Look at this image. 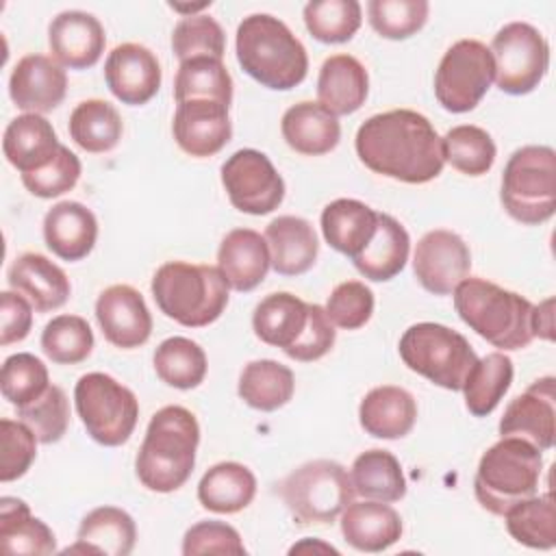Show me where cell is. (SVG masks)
I'll use <instances>...</instances> for the list:
<instances>
[{
    "label": "cell",
    "mask_w": 556,
    "mask_h": 556,
    "mask_svg": "<svg viewBox=\"0 0 556 556\" xmlns=\"http://www.w3.org/2000/svg\"><path fill=\"white\" fill-rule=\"evenodd\" d=\"M152 295L169 319L187 328H202L226 311L228 282L213 265L169 261L152 276Z\"/></svg>",
    "instance_id": "5"
},
{
    "label": "cell",
    "mask_w": 556,
    "mask_h": 556,
    "mask_svg": "<svg viewBox=\"0 0 556 556\" xmlns=\"http://www.w3.org/2000/svg\"><path fill=\"white\" fill-rule=\"evenodd\" d=\"M67 91L65 70L46 54L22 56L9 78L13 104L26 113H48L56 109Z\"/></svg>",
    "instance_id": "19"
},
{
    "label": "cell",
    "mask_w": 556,
    "mask_h": 556,
    "mask_svg": "<svg viewBox=\"0 0 556 556\" xmlns=\"http://www.w3.org/2000/svg\"><path fill=\"white\" fill-rule=\"evenodd\" d=\"M369 76L365 65L352 54H332L317 76V102L332 115H350L365 104Z\"/></svg>",
    "instance_id": "29"
},
{
    "label": "cell",
    "mask_w": 556,
    "mask_h": 556,
    "mask_svg": "<svg viewBox=\"0 0 556 556\" xmlns=\"http://www.w3.org/2000/svg\"><path fill=\"white\" fill-rule=\"evenodd\" d=\"M471 252L452 230H428L415 248L413 271L419 285L434 295H450L469 276Z\"/></svg>",
    "instance_id": "14"
},
{
    "label": "cell",
    "mask_w": 556,
    "mask_h": 556,
    "mask_svg": "<svg viewBox=\"0 0 556 556\" xmlns=\"http://www.w3.org/2000/svg\"><path fill=\"white\" fill-rule=\"evenodd\" d=\"M308 326V302L289 291L269 293L252 313L254 334L285 354L302 339Z\"/></svg>",
    "instance_id": "31"
},
{
    "label": "cell",
    "mask_w": 556,
    "mask_h": 556,
    "mask_svg": "<svg viewBox=\"0 0 556 556\" xmlns=\"http://www.w3.org/2000/svg\"><path fill=\"white\" fill-rule=\"evenodd\" d=\"M502 437H519L536 450H552L556 439V389L554 378L534 380L521 395L510 400L502 419Z\"/></svg>",
    "instance_id": "15"
},
{
    "label": "cell",
    "mask_w": 556,
    "mask_h": 556,
    "mask_svg": "<svg viewBox=\"0 0 556 556\" xmlns=\"http://www.w3.org/2000/svg\"><path fill=\"white\" fill-rule=\"evenodd\" d=\"M17 419L33 430L39 443L50 445L61 441L70 426V402L65 391L50 384L37 400L17 408Z\"/></svg>",
    "instance_id": "46"
},
{
    "label": "cell",
    "mask_w": 556,
    "mask_h": 556,
    "mask_svg": "<svg viewBox=\"0 0 556 556\" xmlns=\"http://www.w3.org/2000/svg\"><path fill=\"white\" fill-rule=\"evenodd\" d=\"M256 495L254 473L235 460L213 465L198 484V500L206 510L232 515L252 504Z\"/></svg>",
    "instance_id": "35"
},
{
    "label": "cell",
    "mask_w": 556,
    "mask_h": 556,
    "mask_svg": "<svg viewBox=\"0 0 556 556\" xmlns=\"http://www.w3.org/2000/svg\"><path fill=\"white\" fill-rule=\"evenodd\" d=\"M454 293L458 317L500 350H521L532 339L534 304L484 278H465Z\"/></svg>",
    "instance_id": "4"
},
{
    "label": "cell",
    "mask_w": 556,
    "mask_h": 556,
    "mask_svg": "<svg viewBox=\"0 0 556 556\" xmlns=\"http://www.w3.org/2000/svg\"><path fill=\"white\" fill-rule=\"evenodd\" d=\"M67 128L74 143L91 154L111 152L124 132L117 109L100 98L78 102L70 115Z\"/></svg>",
    "instance_id": "38"
},
{
    "label": "cell",
    "mask_w": 556,
    "mask_h": 556,
    "mask_svg": "<svg viewBox=\"0 0 556 556\" xmlns=\"http://www.w3.org/2000/svg\"><path fill=\"white\" fill-rule=\"evenodd\" d=\"M543 456L519 437H502L480 458L473 493L484 510L504 517L515 504L536 495Z\"/></svg>",
    "instance_id": "6"
},
{
    "label": "cell",
    "mask_w": 556,
    "mask_h": 556,
    "mask_svg": "<svg viewBox=\"0 0 556 556\" xmlns=\"http://www.w3.org/2000/svg\"><path fill=\"white\" fill-rule=\"evenodd\" d=\"M378 213L361 200L339 198L321 211V232L330 248L354 258L371 241Z\"/></svg>",
    "instance_id": "32"
},
{
    "label": "cell",
    "mask_w": 556,
    "mask_h": 556,
    "mask_svg": "<svg viewBox=\"0 0 556 556\" xmlns=\"http://www.w3.org/2000/svg\"><path fill=\"white\" fill-rule=\"evenodd\" d=\"M50 387L48 369L41 358L28 352L11 354L0 374V389L4 400H9L13 406H26L33 400H37L46 389Z\"/></svg>",
    "instance_id": "48"
},
{
    "label": "cell",
    "mask_w": 556,
    "mask_h": 556,
    "mask_svg": "<svg viewBox=\"0 0 556 556\" xmlns=\"http://www.w3.org/2000/svg\"><path fill=\"white\" fill-rule=\"evenodd\" d=\"M80 178V161L78 156L61 143L56 156L41 169L22 174L24 187L37 198H59L65 191H72Z\"/></svg>",
    "instance_id": "51"
},
{
    "label": "cell",
    "mask_w": 556,
    "mask_h": 556,
    "mask_svg": "<svg viewBox=\"0 0 556 556\" xmlns=\"http://www.w3.org/2000/svg\"><path fill=\"white\" fill-rule=\"evenodd\" d=\"M172 50L182 61L198 56L222 59L226 52V35L211 15H185L172 33Z\"/></svg>",
    "instance_id": "47"
},
{
    "label": "cell",
    "mask_w": 556,
    "mask_h": 556,
    "mask_svg": "<svg viewBox=\"0 0 556 556\" xmlns=\"http://www.w3.org/2000/svg\"><path fill=\"white\" fill-rule=\"evenodd\" d=\"M265 241L271 267L280 276H300L317 261L319 241L304 217L280 215L271 219L265 228Z\"/></svg>",
    "instance_id": "26"
},
{
    "label": "cell",
    "mask_w": 556,
    "mask_h": 556,
    "mask_svg": "<svg viewBox=\"0 0 556 556\" xmlns=\"http://www.w3.org/2000/svg\"><path fill=\"white\" fill-rule=\"evenodd\" d=\"M59 148L61 143L52 124L39 113L13 117L2 137V152L20 174L46 167L56 156Z\"/></svg>",
    "instance_id": "27"
},
{
    "label": "cell",
    "mask_w": 556,
    "mask_h": 556,
    "mask_svg": "<svg viewBox=\"0 0 556 556\" xmlns=\"http://www.w3.org/2000/svg\"><path fill=\"white\" fill-rule=\"evenodd\" d=\"M76 413L87 434L106 447L124 445L139 419L135 393L102 371L78 378L74 387Z\"/></svg>",
    "instance_id": "10"
},
{
    "label": "cell",
    "mask_w": 556,
    "mask_h": 556,
    "mask_svg": "<svg viewBox=\"0 0 556 556\" xmlns=\"http://www.w3.org/2000/svg\"><path fill=\"white\" fill-rule=\"evenodd\" d=\"M443 161L467 176H482L495 163V141L491 135L473 124L454 126L441 137Z\"/></svg>",
    "instance_id": "43"
},
{
    "label": "cell",
    "mask_w": 556,
    "mask_h": 556,
    "mask_svg": "<svg viewBox=\"0 0 556 556\" xmlns=\"http://www.w3.org/2000/svg\"><path fill=\"white\" fill-rule=\"evenodd\" d=\"M235 48L243 72L267 89L289 91L306 78V48L282 20L269 13L243 17L237 26Z\"/></svg>",
    "instance_id": "3"
},
{
    "label": "cell",
    "mask_w": 556,
    "mask_h": 556,
    "mask_svg": "<svg viewBox=\"0 0 556 556\" xmlns=\"http://www.w3.org/2000/svg\"><path fill=\"white\" fill-rule=\"evenodd\" d=\"M172 132L178 148L189 156H213L232 137L228 106L213 100L178 102L172 122Z\"/></svg>",
    "instance_id": "18"
},
{
    "label": "cell",
    "mask_w": 556,
    "mask_h": 556,
    "mask_svg": "<svg viewBox=\"0 0 556 556\" xmlns=\"http://www.w3.org/2000/svg\"><path fill=\"white\" fill-rule=\"evenodd\" d=\"M0 441H2V460H0V480L11 482L22 478L35 456H37V437L20 419L0 421Z\"/></svg>",
    "instance_id": "52"
},
{
    "label": "cell",
    "mask_w": 556,
    "mask_h": 556,
    "mask_svg": "<svg viewBox=\"0 0 556 556\" xmlns=\"http://www.w3.org/2000/svg\"><path fill=\"white\" fill-rule=\"evenodd\" d=\"M397 350L410 371L450 391H463L478 361L460 332L434 321H419L406 328Z\"/></svg>",
    "instance_id": "8"
},
{
    "label": "cell",
    "mask_w": 556,
    "mask_h": 556,
    "mask_svg": "<svg viewBox=\"0 0 556 556\" xmlns=\"http://www.w3.org/2000/svg\"><path fill=\"white\" fill-rule=\"evenodd\" d=\"M337 332L332 321L326 315V308L319 304H308V326L302 339L287 352L289 358L300 363H313L330 352L334 345Z\"/></svg>",
    "instance_id": "54"
},
{
    "label": "cell",
    "mask_w": 556,
    "mask_h": 556,
    "mask_svg": "<svg viewBox=\"0 0 556 556\" xmlns=\"http://www.w3.org/2000/svg\"><path fill=\"white\" fill-rule=\"evenodd\" d=\"M154 371L174 389H195L206 376L204 350L187 337H169L154 350Z\"/></svg>",
    "instance_id": "42"
},
{
    "label": "cell",
    "mask_w": 556,
    "mask_h": 556,
    "mask_svg": "<svg viewBox=\"0 0 556 556\" xmlns=\"http://www.w3.org/2000/svg\"><path fill=\"white\" fill-rule=\"evenodd\" d=\"M324 308L332 326L356 330L363 328L374 313V293L361 280H345L332 289Z\"/></svg>",
    "instance_id": "50"
},
{
    "label": "cell",
    "mask_w": 556,
    "mask_h": 556,
    "mask_svg": "<svg viewBox=\"0 0 556 556\" xmlns=\"http://www.w3.org/2000/svg\"><path fill=\"white\" fill-rule=\"evenodd\" d=\"M430 4L426 0H371L367 15L371 28L384 39H408L424 28Z\"/></svg>",
    "instance_id": "49"
},
{
    "label": "cell",
    "mask_w": 556,
    "mask_h": 556,
    "mask_svg": "<svg viewBox=\"0 0 556 556\" xmlns=\"http://www.w3.org/2000/svg\"><path fill=\"white\" fill-rule=\"evenodd\" d=\"M278 493L300 523H332L354 500L348 469L330 458H317L293 469Z\"/></svg>",
    "instance_id": "9"
},
{
    "label": "cell",
    "mask_w": 556,
    "mask_h": 556,
    "mask_svg": "<svg viewBox=\"0 0 556 556\" xmlns=\"http://www.w3.org/2000/svg\"><path fill=\"white\" fill-rule=\"evenodd\" d=\"M554 300L547 298L545 302H541L539 306H534L532 311V332L534 337L539 339H545V341H552L554 339Z\"/></svg>",
    "instance_id": "56"
},
{
    "label": "cell",
    "mask_w": 556,
    "mask_h": 556,
    "mask_svg": "<svg viewBox=\"0 0 556 556\" xmlns=\"http://www.w3.org/2000/svg\"><path fill=\"white\" fill-rule=\"evenodd\" d=\"M96 319L109 343L122 350L143 345L152 332V315L143 295L130 285H111L96 300Z\"/></svg>",
    "instance_id": "16"
},
{
    "label": "cell",
    "mask_w": 556,
    "mask_h": 556,
    "mask_svg": "<svg viewBox=\"0 0 556 556\" xmlns=\"http://www.w3.org/2000/svg\"><path fill=\"white\" fill-rule=\"evenodd\" d=\"M350 478L354 491L365 500L393 504L406 495V480L400 460L380 447L358 454L352 463Z\"/></svg>",
    "instance_id": "37"
},
{
    "label": "cell",
    "mask_w": 556,
    "mask_h": 556,
    "mask_svg": "<svg viewBox=\"0 0 556 556\" xmlns=\"http://www.w3.org/2000/svg\"><path fill=\"white\" fill-rule=\"evenodd\" d=\"M341 534L358 552H384L402 536L397 510L384 502H350L341 513Z\"/></svg>",
    "instance_id": "24"
},
{
    "label": "cell",
    "mask_w": 556,
    "mask_h": 556,
    "mask_svg": "<svg viewBox=\"0 0 556 556\" xmlns=\"http://www.w3.org/2000/svg\"><path fill=\"white\" fill-rule=\"evenodd\" d=\"M410 252V239L406 228L391 215L378 213V224L367 248L352 258L354 267L374 282H384L395 278Z\"/></svg>",
    "instance_id": "33"
},
{
    "label": "cell",
    "mask_w": 556,
    "mask_h": 556,
    "mask_svg": "<svg viewBox=\"0 0 556 556\" xmlns=\"http://www.w3.org/2000/svg\"><path fill=\"white\" fill-rule=\"evenodd\" d=\"M239 397L263 413L282 408L295 391L293 371L271 358L250 361L239 376Z\"/></svg>",
    "instance_id": "36"
},
{
    "label": "cell",
    "mask_w": 556,
    "mask_h": 556,
    "mask_svg": "<svg viewBox=\"0 0 556 556\" xmlns=\"http://www.w3.org/2000/svg\"><path fill=\"white\" fill-rule=\"evenodd\" d=\"M182 554L198 556V554H245L243 541L239 532L224 523V521H198L191 526L182 536Z\"/></svg>",
    "instance_id": "53"
},
{
    "label": "cell",
    "mask_w": 556,
    "mask_h": 556,
    "mask_svg": "<svg viewBox=\"0 0 556 556\" xmlns=\"http://www.w3.org/2000/svg\"><path fill=\"white\" fill-rule=\"evenodd\" d=\"M280 130L287 146L304 156L328 154L341 139V124L337 115L311 100L289 106L282 115Z\"/></svg>",
    "instance_id": "28"
},
{
    "label": "cell",
    "mask_w": 556,
    "mask_h": 556,
    "mask_svg": "<svg viewBox=\"0 0 556 556\" xmlns=\"http://www.w3.org/2000/svg\"><path fill=\"white\" fill-rule=\"evenodd\" d=\"M198 443L195 415L185 406H163L152 415L135 458L139 482L156 493L180 489L193 471Z\"/></svg>",
    "instance_id": "2"
},
{
    "label": "cell",
    "mask_w": 556,
    "mask_h": 556,
    "mask_svg": "<svg viewBox=\"0 0 556 556\" xmlns=\"http://www.w3.org/2000/svg\"><path fill=\"white\" fill-rule=\"evenodd\" d=\"M354 148L365 167L408 185L430 182L445 165L439 132L426 115L410 109L365 119L356 130Z\"/></svg>",
    "instance_id": "1"
},
{
    "label": "cell",
    "mask_w": 556,
    "mask_h": 556,
    "mask_svg": "<svg viewBox=\"0 0 556 556\" xmlns=\"http://www.w3.org/2000/svg\"><path fill=\"white\" fill-rule=\"evenodd\" d=\"M513 382V361L504 352H491L478 358L469 371L463 393L465 406L473 417L491 415Z\"/></svg>",
    "instance_id": "39"
},
{
    "label": "cell",
    "mask_w": 556,
    "mask_h": 556,
    "mask_svg": "<svg viewBox=\"0 0 556 556\" xmlns=\"http://www.w3.org/2000/svg\"><path fill=\"white\" fill-rule=\"evenodd\" d=\"M222 185L230 204L248 215H267L285 200V180L267 154L243 148L222 165Z\"/></svg>",
    "instance_id": "13"
},
{
    "label": "cell",
    "mask_w": 556,
    "mask_h": 556,
    "mask_svg": "<svg viewBox=\"0 0 556 556\" xmlns=\"http://www.w3.org/2000/svg\"><path fill=\"white\" fill-rule=\"evenodd\" d=\"M500 200L506 213L539 226L556 211V152L549 146H523L515 150L502 174Z\"/></svg>",
    "instance_id": "7"
},
{
    "label": "cell",
    "mask_w": 556,
    "mask_h": 556,
    "mask_svg": "<svg viewBox=\"0 0 556 556\" xmlns=\"http://www.w3.org/2000/svg\"><path fill=\"white\" fill-rule=\"evenodd\" d=\"M104 28L100 20L85 11H63L48 26V46L59 65L87 70L104 52Z\"/></svg>",
    "instance_id": "20"
},
{
    "label": "cell",
    "mask_w": 556,
    "mask_h": 556,
    "mask_svg": "<svg viewBox=\"0 0 556 556\" xmlns=\"http://www.w3.org/2000/svg\"><path fill=\"white\" fill-rule=\"evenodd\" d=\"M9 285L13 291L22 293L37 313L61 308L72 291L65 271L37 252H26L13 261L9 267Z\"/></svg>",
    "instance_id": "22"
},
{
    "label": "cell",
    "mask_w": 556,
    "mask_h": 556,
    "mask_svg": "<svg viewBox=\"0 0 556 556\" xmlns=\"http://www.w3.org/2000/svg\"><path fill=\"white\" fill-rule=\"evenodd\" d=\"M161 78L156 54L141 43H119L106 56V87L124 104L141 106L150 102L161 87Z\"/></svg>",
    "instance_id": "17"
},
{
    "label": "cell",
    "mask_w": 556,
    "mask_h": 556,
    "mask_svg": "<svg viewBox=\"0 0 556 556\" xmlns=\"http://www.w3.org/2000/svg\"><path fill=\"white\" fill-rule=\"evenodd\" d=\"M508 534L532 549H552L556 545V504L547 491L532 495L504 513Z\"/></svg>",
    "instance_id": "41"
},
{
    "label": "cell",
    "mask_w": 556,
    "mask_h": 556,
    "mask_svg": "<svg viewBox=\"0 0 556 556\" xmlns=\"http://www.w3.org/2000/svg\"><path fill=\"white\" fill-rule=\"evenodd\" d=\"M33 326V304L17 291L0 293V345H11L28 337Z\"/></svg>",
    "instance_id": "55"
},
{
    "label": "cell",
    "mask_w": 556,
    "mask_h": 556,
    "mask_svg": "<svg viewBox=\"0 0 556 556\" xmlns=\"http://www.w3.org/2000/svg\"><path fill=\"white\" fill-rule=\"evenodd\" d=\"M417 419L415 397L393 384L371 389L358 406L361 428L376 439H402L406 437Z\"/></svg>",
    "instance_id": "30"
},
{
    "label": "cell",
    "mask_w": 556,
    "mask_h": 556,
    "mask_svg": "<svg viewBox=\"0 0 556 556\" xmlns=\"http://www.w3.org/2000/svg\"><path fill=\"white\" fill-rule=\"evenodd\" d=\"M46 245L63 261L85 258L98 239V219L80 202L63 200L54 204L43 217Z\"/></svg>",
    "instance_id": "23"
},
{
    "label": "cell",
    "mask_w": 556,
    "mask_h": 556,
    "mask_svg": "<svg viewBox=\"0 0 556 556\" xmlns=\"http://www.w3.org/2000/svg\"><path fill=\"white\" fill-rule=\"evenodd\" d=\"M363 11L356 0H311L304 4V24L321 43L350 41L361 28Z\"/></svg>",
    "instance_id": "44"
},
{
    "label": "cell",
    "mask_w": 556,
    "mask_h": 556,
    "mask_svg": "<svg viewBox=\"0 0 556 556\" xmlns=\"http://www.w3.org/2000/svg\"><path fill=\"white\" fill-rule=\"evenodd\" d=\"M211 2H202V4H191V7H185V4H169L174 11H180V13H189V15H193V11H202V9H206Z\"/></svg>",
    "instance_id": "57"
},
{
    "label": "cell",
    "mask_w": 556,
    "mask_h": 556,
    "mask_svg": "<svg viewBox=\"0 0 556 556\" xmlns=\"http://www.w3.org/2000/svg\"><path fill=\"white\" fill-rule=\"evenodd\" d=\"M41 350L56 365L83 363L93 350V332L78 315H56L41 332Z\"/></svg>",
    "instance_id": "45"
},
{
    "label": "cell",
    "mask_w": 556,
    "mask_h": 556,
    "mask_svg": "<svg viewBox=\"0 0 556 556\" xmlns=\"http://www.w3.org/2000/svg\"><path fill=\"white\" fill-rule=\"evenodd\" d=\"M495 76L491 50L478 39L452 43L434 74V96L450 113H467L480 104Z\"/></svg>",
    "instance_id": "12"
},
{
    "label": "cell",
    "mask_w": 556,
    "mask_h": 556,
    "mask_svg": "<svg viewBox=\"0 0 556 556\" xmlns=\"http://www.w3.org/2000/svg\"><path fill=\"white\" fill-rule=\"evenodd\" d=\"M137 541V526L132 517L117 506H98L89 510L76 532V543L63 554H104L128 556Z\"/></svg>",
    "instance_id": "25"
},
{
    "label": "cell",
    "mask_w": 556,
    "mask_h": 556,
    "mask_svg": "<svg viewBox=\"0 0 556 556\" xmlns=\"http://www.w3.org/2000/svg\"><path fill=\"white\" fill-rule=\"evenodd\" d=\"M495 85L510 96H526L539 87L549 67V46L528 22L502 26L491 41Z\"/></svg>",
    "instance_id": "11"
},
{
    "label": "cell",
    "mask_w": 556,
    "mask_h": 556,
    "mask_svg": "<svg viewBox=\"0 0 556 556\" xmlns=\"http://www.w3.org/2000/svg\"><path fill=\"white\" fill-rule=\"evenodd\" d=\"M271 267L265 237L252 228L230 230L217 250V269L235 291L256 289Z\"/></svg>",
    "instance_id": "21"
},
{
    "label": "cell",
    "mask_w": 556,
    "mask_h": 556,
    "mask_svg": "<svg viewBox=\"0 0 556 556\" xmlns=\"http://www.w3.org/2000/svg\"><path fill=\"white\" fill-rule=\"evenodd\" d=\"M0 549L9 556H48L56 552V539L39 517H33L24 500L4 495L0 500Z\"/></svg>",
    "instance_id": "34"
},
{
    "label": "cell",
    "mask_w": 556,
    "mask_h": 556,
    "mask_svg": "<svg viewBox=\"0 0 556 556\" xmlns=\"http://www.w3.org/2000/svg\"><path fill=\"white\" fill-rule=\"evenodd\" d=\"M176 104L185 100H213L230 106L232 78L222 59L198 56L182 61L174 78Z\"/></svg>",
    "instance_id": "40"
}]
</instances>
